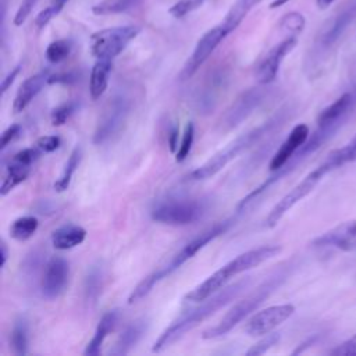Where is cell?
Returning a JSON list of instances; mask_svg holds the SVG:
<instances>
[{
  "label": "cell",
  "mask_w": 356,
  "mask_h": 356,
  "mask_svg": "<svg viewBox=\"0 0 356 356\" xmlns=\"http://www.w3.org/2000/svg\"><path fill=\"white\" fill-rule=\"evenodd\" d=\"M67 1H68V0H51V3H50V4H51V6H54L58 11H61Z\"/></svg>",
  "instance_id": "cell-48"
},
{
  "label": "cell",
  "mask_w": 356,
  "mask_h": 356,
  "mask_svg": "<svg viewBox=\"0 0 356 356\" xmlns=\"http://www.w3.org/2000/svg\"><path fill=\"white\" fill-rule=\"evenodd\" d=\"M21 134V127L18 124L10 125L3 134H1V140H0V149L4 150L18 135Z\"/></svg>",
  "instance_id": "cell-41"
},
{
  "label": "cell",
  "mask_w": 356,
  "mask_h": 356,
  "mask_svg": "<svg viewBox=\"0 0 356 356\" xmlns=\"http://www.w3.org/2000/svg\"><path fill=\"white\" fill-rule=\"evenodd\" d=\"M139 32L140 28L136 25H121L100 29L90 36V53L96 58L113 60L125 50Z\"/></svg>",
  "instance_id": "cell-5"
},
{
  "label": "cell",
  "mask_w": 356,
  "mask_h": 356,
  "mask_svg": "<svg viewBox=\"0 0 356 356\" xmlns=\"http://www.w3.org/2000/svg\"><path fill=\"white\" fill-rule=\"evenodd\" d=\"M36 3H38V0H22V3L19 4V7L14 15V19H13L15 26H21L26 21V18L29 17V14Z\"/></svg>",
  "instance_id": "cell-37"
},
{
  "label": "cell",
  "mask_w": 356,
  "mask_h": 356,
  "mask_svg": "<svg viewBox=\"0 0 356 356\" xmlns=\"http://www.w3.org/2000/svg\"><path fill=\"white\" fill-rule=\"evenodd\" d=\"M280 339V335L277 332H268L263 339H260L257 343H254L250 349H248V356H259L266 353L268 349H271Z\"/></svg>",
  "instance_id": "cell-35"
},
{
  "label": "cell",
  "mask_w": 356,
  "mask_h": 356,
  "mask_svg": "<svg viewBox=\"0 0 356 356\" xmlns=\"http://www.w3.org/2000/svg\"><path fill=\"white\" fill-rule=\"evenodd\" d=\"M281 250L282 248L278 245H268V246H260L238 254L236 257L229 260L227 264H224L220 270L209 275L203 282L195 286L191 292H188L185 295V299L192 302H203L204 299L210 298L213 293L222 289L232 277L241 273H245L248 270H252L259 264L275 257Z\"/></svg>",
  "instance_id": "cell-2"
},
{
  "label": "cell",
  "mask_w": 356,
  "mask_h": 356,
  "mask_svg": "<svg viewBox=\"0 0 356 356\" xmlns=\"http://www.w3.org/2000/svg\"><path fill=\"white\" fill-rule=\"evenodd\" d=\"M60 145H61V139L57 135H46V136L39 138L36 142V146L44 153H51V152L57 150L60 147Z\"/></svg>",
  "instance_id": "cell-38"
},
{
  "label": "cell",
  "mask_w": 356,
  "mask_h": 356,
  "mask_svg": "<svg viewBox=\"0 0 356 356\" xmlns=\"http://www.w3.org/2000/svg\"><path fill=\"white\" fill-rule=\"evenodd\" d=\"M193 139H195V125L192 121H189L185 127V131H184V135H182V139H181V143L178 146V150L175 153V160L178 163L184 161L189 153H191V149H192V145H193Z\"/></svg>",
  "instance_id": "cell-32"
},
{
  "label": "cell",
  "mask_w": 356,
  "mask_h": 356,
  "mask_svg": "<svg viewBox=\"0 0 356 356\" xmlns=\"http://www.w3.org/2000/svg\"><path fill=\"white\" fill-rule=\"evenodd\" d=\"M204 207L197 200H167L152 209V218L168 225H188L197 221Z\"/></svg>",
  "instance_id": "cell-7"
},
{
  "label": "cell",
  "mask_w": 356,
  "mask_h": 356,
  "mask_svg": "<svg viewBox=\"0 0 356 356\" xmlns=\"http://www.w3.org/2000/svg\"><path fill=\"white\" fill-rule=\"evenodd\" d=\"M356 18V0L349 1L345 4V7L338 11L335 15H332L331 19H328L321 31L318 32L316 38V47L314 54L316 60L317 57L327 56L332 47L338 43V40L342 38L343 32L348 29V26L352 24V21Z\"/></svg>",
  "instance_id": "cell-8"
},
{
  "label": "cell",
  "mask_w": 356,
  "mask_h": 356,
  "mask_svg": "<svg viewBox=\"0 0 356 356\" xmlns=\"http://www.w3.org/2000/svg\"><path fill=\"white\" fill-rule=\"evenodd\" d=\"M11 348L15 355L24 356L28 353V324L24 317L15 320L11 330Z\"/></svg>",
  "instance_id": "cell-28"
},
{
  "label": "cell",
  "mask_w": 356,
  "mask_h": 356,
  "mask_svg": "<svg viewBox=\"0 0 356 356\" xmlns=\"http://www.w3.org/2000/svg\"><path fill=\"white\" fill-rule=\"evenodd\" d=\"M75 74L72 72H67V74H57V75H50L49 78V83H71L74 82Z\"/></svg>",
  "instance_id": "cell-43"
},
{
  "label": "cell",
  "mask_w": 356,
  "mask_h": 356,
  "mask_svg": "<svg viewBox=\"0 0 356 356\" xmlns=\"http://www.w3.org/2000/svg\"><path fill=\"white\" fill-rule=\"evenodd\" d=\"M74 110H75V103H71V102L56 107L51 111V124L54 127H60V125L65 124L67 120L70 118V115L74 113Z\"/></svg>",
  "instance_id": "cell-36"
},
{
  "label": "cell",
  "mask_w": 356,
  "mask_h": 356,
  "mask_svg": "<svg viewBox=\"0 0 356 356\" xmlns=\"http://www.w3.org/2000/svg\"><path fill=\"white\" fill-rule=\"evenodd\" d=\"M39 221L33 216H24L13 221L10 225V236L15 241H26L35 235Z\"/></svg>",
  "instance_id": "cell-26"
},
{
  "label": "cell",
  "mask_w": 356,
  "mask_h": 356,
  "mask_svg": "<svg viewBox=\"0 0 356 356\" xmlns=\"http://www.w3.org/2000/svg\"><path fill=\"white\" fill-rule=\"evenodd\" d=\"M261 0H236L228 10L224 21L221 22L228 31V33L234 32L241 25L248 13Z\"/></svg>",
  "instance_id": "cell-25"
},
{
  "label": "cell",
  "mask_w": 356,
  "mask_h": 356,
  "mask_svg": "<svg viewBox=\"0 0 356 356\" xmlns=\"http://www.w3.org/2000/svg\"><path fill=\"white\" fill-rule=\"evenodd\" d=\"M356 114V86L343 92L317 117V127L335 135Z\"/></svg>",
  "instance_id": "cell-9"
},
{
  "label": "cell",
  "mask_w": 356,
  "mask_h": 356,
  "mask_svg": "<svg viewBox=\"0 0 356 356\" xmlns=\"http://www.w3.org/2000/svg\"><path fill=\"white\" fill-rule=\"evenodd\" d=\"M81 159H82V149L79 146H76L71 152V154H70V157H68V160H67V163L64 165V170H63L60 178L54 184V189L57 192H64V191L68 189V186L71 184V179H72V175H74V172L76 171V168H78V165L81 163Z\"/></svg>",
  "instance_id": "cell-27"
},
{
  "label": "cell",
  "mask_w": 356,
  "mask_h": 356,
  "mask_svg": "<svg viewBox=\"0 0 356 356\" xmlns=\"http://www.w3.org/2000/svg\"><path fill=\"white\" fill-rule=\"evenodd\" d=\"M295 313V306L291 303L275 305L254 313L246 323L245 331L250 337H260L271 332L280 324L286 321Z\"/></svg>",
  "instance_id": "cell-13"
},
{
  "label": "cell",
  "mask_w": 356,
  "mask_h": 356,
  "mask_svg": "<svg viewBox=\"0 0 356 356\" xmlns=\"http://www.w3.org/2000/svg\"><path fill=\"white\" fill-rule=\"evenodd\" d=\"M335 356H356V334L331 350Z\"/></svg>",
  "instance_id": "cell-39"
},
{
  "label": "cell",
  "mask_w": 356,
  "mask_h": 356,
  "mask_svg": "<svg viewBox=\"0 0 356 356\" xmlns=\"http://www.w3.org/2000/svg\"><path fill=\"white\" fill-rule=\"evenodd\" d=\"M334 1H335V0H316V4H317V7H318L320 10H325V8H328Z\"/></svg>",
  "instance_id": "cell-46"
},
{
  "label": "cell",
  "mask_w": 356,
  "mask_h": 356,
  "mask_svg": "<svg viewBox=\"0 0 356 356\" xmlns=\"http://www.w3.org/2000/svg\"><path fill=\"white\" fill-rule=\"evenodd\" d=\"M147 330V321L145 318L136 320L134 323H131L124 331L122 334L118 337L115 345L113 346V349L110 350V355H115V356H121V355H127L131 352V349L140 341V338L145 335Z\"/></svg>",
  "instance_id": "cell-20"
},
{
  "label": "cell",
  "mask_w": 356,
  "mask_h": 356,
  "mask_svg": "<svg viewBox=\"0 0 356 356\" xmlns=\"http://www.w3.org/2000/svg\"><path fill=\"white\" fill-rule=\"evenodd\" d=\"M138 3V0H103L92 7V13L96 15L117 14L129 10Z\"/></svg>",
  "instance_id": "cell-29"
},
{
  "label": "cell",
  "mask_w": 356,
  "mask_h": 356,
  "mask_svg": "<svg viewBox=\"0 0 356 356\" xmlns=\"http://www.w3.org/2000/svg\"><path fill=\"white\" fill-rule=\"evenodd\" d=\"M289 0H273L270 4H268V8L270 10H274V8H278V7H281V6H284V4H286Z\"/></svg>",
  "instance_id": "cell-47"
},
{
  "label": "cell",
  "mask_w": 356,
  "mask_h": 356,
  "mask_svg": "<svg viewBox=\"0 0 356 356\" xmlns=\"http://www.w3.org/2000/svg\"><path fill=\"white\" fill-rule=\"evenodd\" d=\"M228 31L225 29V26L222 24L216 25L213 28H210L207 32H204L200 39L197 40L191 57L188 58V61L184 65L182 70V79H188L191 78L202 65L203 63L211 56V53L216 50V47L228 36Z\"/></svg>",
  "instance_id": "cell-11"
},
{
  "label": "cell",
  "mask_w": 356,
  "mask_h": 356,
  "mask_svg": "<svg viewBox=\"0 0 356 356\" xmlns=\"http://www.w3.org/2000/svg\"><path fill=\"white\" fill-rule=\"evenodd\" d=\"M231 225L229 221H222L218 222L216 225H213L211 228L203 231L202 234H199L196 238H193L192 241H189L171 260L168 264H165L164 267H160L159 271L161 273L163 278L168 277L171 273H174L175 270H178L182 264H185L189 259H192L199 250H202L209 242H211L213 239H216L217 236H220L221 234H224L228 227Z\"/></svg>",
  "instance_id": "cell-12"
},
{
  "label": "cell",
  "mask_w": 356,
  "mask_h": 356,
  "mask_svg": "<svg viewBox=\"0 0 356 356\" xmlns=\"http://www.w3.org/2000/svg\"><path fill=\"white\" fill-rule=\"evenodd\" d=\"M309 127L306 124H298L292 128L286 139L281 143L275 154L270 161V171H278L282 168L293 156L295 153L303 146V143L309 138Z\"/></svg>",
  "instance_id": "cell-18"
},
{
  "label": "cell",
  "mask_w": 356,
  "mask_h": 356,
  "mask_svg": "<svg viewBox=\"0 0 356 356\" xmlns=\"http://www.w3.org/2000/svg\"><path fill=\"white\" fill-rule=\"evenodd\" d=\"M102 291V271L93 267L85 280V296L89 302H95Z\"/></svg>",
  "instance_id": "cell-31"
},
{
  "label": "cell",
  "mask_w": 356,
  "mask_h": 356,
  "mask_svg": "<svg viewBox=\"0 0 356 356\" xmlns=\"http://www.w3.org/2000/svg\"><path fill=\"white\" fill-rule=\"evenodd\" d=\"M49 78H50V74H49L47 70L40 71V72L26 78L21 83L18 92L15 95V99H14V103H13L14 113L18 114V113L24 111L28 107V104L33 100V97L42 90V88L46 83H49Z\"/></svg>",
  "instance_id": "cell-19"
},
{
  "label": "cell",
  "mask_w": 356,
  "mask_h": 356,
  "mask_svg": "<svg viewBox=\"0 0 356 356\" xmlns=\"http://www.w3.org/2000/svg\"><path fill=\"white\" fill-rule=\"evenodd\" d=\"M0 249H1V261H0V267L3 268L6 266V261H7V256H8V250H7V245L6 242H1L0 245Z\"/></svg>",
  "instance_id": "cell-45"
},
{
  "label": "cell",
  "mask_w": 356,
  "mask_h": 356,
  "mask_svg": "<svg viewBox=\"0 0 356 356\" xmlns=\"http://www.w3.org/2000/svg\"><path fill=\"white\" fill-rule=\"evenodd\" d=\"M280 26L285 31H289L292 35H298L305 28V17L296 11L288 13L280 21Z\"/></svg>",
  "instance_id": "cell-33"
},
{
  "label": "cell",
  "mask_w": 356,
  "mask_h": 356,
  "mask_svg": "<svg viewBox=\"0 0 356 356\" xmlns=\"http://www.w3.org/2000/svg\"><path fill=\"white\" fill-rule=\"evenodd\" d=\"M278 121H280V118L275 117V118L259 125L257 128H253V129L248 131L246 134L238 136L227 147H224L222 150L216 153L211 159H209L204 164H202L196 170H193L189 174V178L193 181H202V179H207V178L216 175L229 161H232L241 152H243L245 149H248L249 146L256 143L261 136H264Z\"/></svg>",
  "instance_id": "cell-4"
},
{
  "label": "cell",
  "mask_w": 356,
  "mask_h": 356,
  "mask_svg": "<svg viewBox=\"0 0 356 356\" xmlns=\"http://www.w3.org/2000/svg\"><path fill=\"white\" fill-rule=\"evenodd\" d=\"M178 135H179V129H178V125H172L171 129H170V134H168V146H170V150L172 153H177L178 150Z\"/></svg>",
  "instance_id": "cell-44"
},
{
  "label": "cell",
  "mask_w": 356,
  "mask_h": 356,
  "mask_svg": "<svg viewBox=\"0 0 356 356\" xmlns=\"http://www.w3.org/2000/svg\"><path fill=\"white\" fill-rule=\"evenodd\" d=\"M204 0H178L177 3H174L168 13L174 17V18H184L185 15H188L189 13L195 11L196 8H199L203 4Z\"/></svg>",
  "instance_id": "cell-34"
},
{
  "label": "cell",
  "mask_w": 356,
  "mask_h": 356,
  "mask_svg": "<svg viewBox=\"0 0 356 356\" xmlns=\"http://www.w3.org/2000/svg\"><path fill=\"white\" fill-rule=\"evenodd\" d=\"M71 47H72V44L68 39H57V40L51 42L46 49L47 61H50L51 64L61 63L63 60H65L70 56Z\"/></svg>",
  "instance_id": "cell-30"
},
{
  "label": "cell",
  "mask_w": 356,
  "mask_h": 356,
  "mask_svg": "<svg viewBox=\"0 0 356 356\" xmlns=\"http://www.w3.org/2000/svg\"><path fill=\"white\" fill-rule=\"evenodd\" d=\"M31 168H32V165H25V164L15 163V161L10 160L7 164L6 175H4L1 186H0V195L6 196L15 186H18L21 182H24L28 178Z\"/></svg>",
  "instance_id": "cell-24"
},
{
  "label": "cell",
  "mask_w": 356,
  "mask_h": 356,
  "mask_svg": "<svg viewBox=\"0 0 356 356\" xmlns=\"http://www.w3.org/2000/svg\"><path fill=\"white\" fill-rule=\"evenodd\" d=\"M117 317H118V314L115 310H111V312H107L106 314H103V317L100 318V321L96 327L93 338L86 345V349L83 352L86 356H96L100 353L104 339L107 338L110 331H113V328L117 323Z\"/></svg>",
  "instance_id": "cell-23"
},
{
  "label": "cell",
  "mask_w": 356,
  "mask_h": 356,
  "mask_svg": "<svg viewBox=\"0 0 356 356\" xmlns=\"http://www.w3.org/2000/svg\"><path fill=\"white\" fill-rule=\"evenodd\" d=\"M129 108H131V103H129L128 97H125L122 95L115 96L108 103L103 115L99 120L97 128L93 135V143L102 145V143L110 140L113 136L118 135L127 121Z\"/></svg>",
  "instance_id": "cell-10"
},
{
  "label": "cell",
  "mask_w": 356,
  "mask_h": 356,
  "mask_svg": "<svg viewBox=\"0 0 356 356\" xmlns=\"http://www.w3.org/2000/svg\"><path fill=\"white\" fill-rule=\"evenodd\" d=\"M331 172V168L323 161L317 168L310 171L299 184H296L284 197L275 203V206L271 209L268 216L266 217V227L274 228L280 220L298 202H300L303 197H306L309 193L313 192V189L321 182L324 175Z\"/></svg>",
  "instance_id": "cell-6"
},
{
  "label": "cell",
  "mask_w": 356,
  "mask_h": 356,
  "mask_svg": "<svg viewBox=\"0 0 356 356\" xmlns=\"http://www.w3.org/2000/svg\"><path fill=\"white\" fill-rule=\"evenodd\" d=\"M316 248H334L341 252L356 250V220L343 221L312 241Z\"/></svg>",
  "instance_id": "cell-16"
},
{
  "label": "cell",
  "mask_w": 356,
  "mask_h": 356,
  "mask_svg": "<svg viewBox=\"0 0 356 356\" xmlns=\"http://www.w3.org/2000/svg\"><path fill=\"white\" fill-rule=\"evenodd\" d=\"M250 284V278H242L229 286H224L216 295L203 300V303L197 307H193L185 313H182L177 320H174L157 338L153 343V352H161L168 348L171 343L182 338L188 331L193 330L202 321L214 314L218 309L228 305L234 300L243 289H246Z\"/></svg>",
  "instance_id": "cell-1"
},
{
  "label": "cell",
  "mask_w": 356,
  "mask_h": 356,
  "mask_svg": "<svg viewBox=\"0 0 356 356\" xmlns=\"http://www.w3.org/2000/svg\"><path fill=\"white\" fill-rule=\"evenodd\" d=\"M19 71H21V65L18 64L15 68H13V70L6 75V78H3V82H1V95H4V93L8 90V88L13 85V82H14L15 78L18 76Z\"/></svg>",
  "instance_id": "cell-42"
},
{
  "label": "cell",
  "mask_w": 356,
  "mask_h": 356,
  "mask_svg": "<svg viewBox=\"0 0 356 356\" xmlns=\"http://www.w3.org/2000/svg\"><path fill=\"white\" fill-rule=\"evenodd\" d=\"M60 11L54 7V6H47L46 8H43L38 15H36V18H35V25L39 28V29H42V28H44L57 14H58Z\"/></svg>",
  "instance_id": "cell-40"
},
{
  "label": "cell",
  "mask_w": 356,
  "mask_h": 356,
  "mask_svg": "<svg viewBox=\"0 0 356 356\" xmlns=\"http://www.w3.org/2000/svg\"><path fill=\"white\" fill-rule=\"evenodd\" d=\"M284 274H275L259 285L253 292L245 296L242 300L236 302L225 316L211 328L206 330L202 334L203 339H214L229 332L235 325H238L245 317H248L252 312H254L284 281Z\"/></svg>",
  "instance_id": "cell-3"
},
{
  "label": "cell",
  "mask_w": 356,
  "mask_h": 356,
  "mask_svg": "<svg viewBox=\"0 0 356 356\" xmlns=\"http://www.w3.org/2000/svg\"><path fill=\"white\" fill-rule=\"evenodd\" d=\"M111 61L113 60L97 58V61L92 67L90 78H89V92L93 100L100 99L107 89L108 76L111 72Z\"/></svg>",
  "instance_id": "cell-22"
},
{
  "label": "cell",
  "mask_w": 356,
  "mask_h": 356,
  "mask_svg": "<svg viewBox=\"0 0 356 356\" xmlns=\"http://www.w3.org/2000/svg\"><path fill=\"white\" fill-rule=\"evenodd\" d=\"M267 92L264 88H252L243 92L227 110L222 125L225 129L235 128L243 120H246L264 100Z\"/></svg>",
  "instance_id": "cell-14"
},
{
  "label": "cell",
  "mask_w": 356,
  "mask_h": 356,
  "mask_svg": "<svg viewBox=\"0 0 356 356\" xmlns=\"http://www.w3.org/2000/svg\"><path fill=\"white\" fill-rule=\"evenodd\" d=\"M85 238H86L85 228L75 224H67L57 228L51 234V243L58 250H67L81 245L85 241Z\"/></svg>",
  "instance_id": "cell-21"
},
{
  "label": "cell",
  "mask_w": 356,
  "mask_h": 356,
  "mask_svg": "<svg viewBox=\"0 0 356 356\" xmlns=\"http://www.w3.org/2000/svg\"><path fill=\"white\" fill-rule=\"evenodd\" d=\"M70 275V267L64 257L61 256H53L44 270L43 278H42V293L47 299H54L60 296L68 282Z\"/></svg>",
  "instance_id": "cell-17"
},
{
  "label": "cell",
  "mask_w": 356,
  "mask_h": 356,
  "mask_svg": "<svg viewBox=\"0 0 356 356\" xmlns=\"http://www.w3.org/2000/svg\"><path fill=\"white\" fill-rule=\"evenodd\" d=\"M298 39L296 35H291L281 40L278 44H275L261 60L256 70V78L260 85H268L271 83L280 71L282 60L293 50L296 46Z\"/></svg>",
  "instance_id": "cell-15"
}]
</instances>
